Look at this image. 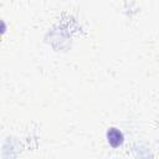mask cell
Listing matches in <instances>:
<instances>
[{"label": "cell", "mask_w": 159, "mask_h": 159, "mask_svg": "<svg viewBox=\"0 0 159 159\" xmlns=\"http://www.w3.org/2000/svg\"><path fill=\"white\" fill-rule=\"evenodd\" d=\"M107 138H108L109 144L112 147H114V148L119 147L123 143V134L117 128H111L108 130V133H107Z\"/></svg>", "instance_id": "6da1fadb"}]
</instances>
